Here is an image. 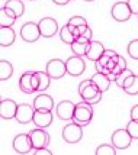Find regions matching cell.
Here are the masks:
<instances>
[{"instance_id": "obj_34", "label": "cell", "mask_w": 138, "mask_h": 155, "mask_svg": "<svg viewBox=\"0 0 138 155\" xmlns=\"http://www.w3.org/2000/svg\"><path fill=\"white\" fill-rule=\"evenodd\" d=\"M69 23L73 26H82V25H87V20L83 16H73V18H70Z\"/></svg>"}, {"instance_id": "obj_18", "label": "cell", "mask_w": 138, "mask_h": 155, "mask_svg": "<svg viewBox=\"0 0 138 155\" xmlns=\"http://www.w3.org/2000/svg\"><path fill=\"white\" fill-rule=\"evenodd\" d=\"M32 80H34V71L23 73V74L21 75V78H19V88H21V91H23L25 94H32V93H35Z\"/></svg>"}, {"instance_id": "obj_6", "label": "cell", "mask_w": 138, "mask_h": 155, "mask_svg": "<svg viewBox=\"0 0 138 155\" xmlns=\"http://www.w3.org/2000/svg\"><path fill=\"white\" fill-rule=\"evenodd\" d=\"M41 29L39 25L35 22H26L25 25H22L21 28V38L25 42H36L41 38Z\"/></svg>"}, {"instance_id": "obj_32", "label": "cell", "mask_w": 138, "mask_h": 155, "mask_svg": "<svg viewBox=\"0 0 138 155\" xmlns=\"http://www.w3.org/2000/svg\"><path fill=\"white\" fill-rule=\"evenodd\" d=\"M126 52H128V55L131 57L132 60H138V39H134L128 44Z\"/></svg>"}, {"instance_id": "obj_39", "label": "cell", "mask_w": 138, "mask_h": 155, "mask_svg": "<svg viewBox=\"0 0 138 155\" xmlns=\"http://www.w3.org/2000/svg\"><path fill=\"white\" fill-rule=\"evenodd\" d=\"M55 5H60V6H64V5H67L70 0H52Z\"/></svg>"}, {"instance_id": "obj_27", "label": "cell", "mask_w": 138, "mask_h": 155, "mask_svg": "<svg viewBox=\"0 0 138 155\" xmlns=\"http://www.w3.org/2000/svg\"><path fill=\"white\" fill-rule=\"evenodd\" d=\"M90 42H80V41H74L71 44V51L74 55H79V57H86V52H87V48H89Z\"/></svg>"}, {"instance_id": "obj_35", "label": "cell", "mask_w": 138, "mask_h": 155, "mask_svg": "<svg viewBox=\"0 0 138 155\" xmlns=\"http://www.w3.org/2000/svg\"><path fill=\"white\" fill-rule=\"evenodd\" d=\"M89 29V25H82V26H74V29H73V32H74V36H82L86 31Z\"/></svg>"}, {"instance_id": "obj_31", "label": "cell", "mask_w": 138, "mask_h": 155, "mask_svg": "<svg viewBox=\"0 0 138 155\" xmlns=\"http://www.w3.org/2000/svg\"><path fill=\"white\" fill-rule=\"evenodd\" d=\"M125 91V94L128 96H137L138 94V75L134 77V80L131 81V84L130 86H126L125 88H122Z\"/></svg>"}, {"instance_id": "obj_33", "label": "cell", "mask_w": 138, "mask_h": 155, "mask_svg": "<svg viewBox=\"0 0 138 155\" xmlns=\"http://www.w3.org/2000/svg\"><path fill=\"white\" fill-rule=\"evenodd\" d=\"M126 130L130 132L132 139H138V120L131 119V120L128 122V125H126Z\"/></svg>"}, {"instance_id": "obj_12", "label": "cell", "mask_w": 138, "mask_h": 155, "mask_svg": "<svg viewBox=\"0 0 138 155\" xmlns=\"http://www.w3.org/2000/svg\"><path fill=\"white\" fill-rule=\"evenodd\" d=\"M74 110H76V104L70 100H62L57 104L55 107V115L61 120H73L74 116Z\"/></svg>"}, {"instance_id": "obj_38", "label": "cell", "mask_w": 138, "mask_h": 155, "mask_svg": "<svg viewBox=\"0 0 138 155\" xmlns=\"http://www.w3.org/2000/svg\"><path fill=\"white\" fill-rule=\"evenodd\" d=\"M131 119L138 120V104H135V106L131 109Z\"/></svg>"}, {"instance_id": "obj_13", "label": "cell", "mask_w": 138, "mask_h": 155, "mask_svg": "<svg viewBox=\"0 0 138 155\" xmlns=\"http://www.w3.org/2000/svg\"><path fill=\"white\" fill-rule=\"evenodd\" d=\"M38 25H39L41 35L44 38H52L58 32V22L54 18H42L38 22Z\"/></svg>"}, {"instance_id": "obj_5", "label": "cell", "mask_w": 138, "mask_h": 155, "mask_svg": "<svg viewBox=\"0 0 138 155\" xmlns=\"http://www.w3.org/2000/svg\"><path fill=\"white\" fill-rule=\"evenodd\" d=\"M45 71L48 73V75L52 80H60L64 75L67 74V67H66V61L54 58V60L48 61Z\"/></svg>"}, {"instance_id": "obj_16", "label": "cell", "mask_w": 138, "mask_h": 155, "mask_svg": "<svg viewBox=\"0 0 138 155\" xmlns=\"http://www.w3.org/2000/svg\"><path fill=\"white\" fill-rule=\"evenodd\" d=\"M18 106L16 101L12 100V99H5L0 103V116L2 119L5 120H10V119H15L16 117V112H18Z\"/></svg>"}, {"instance_id": "obj_37", "label": "cell", "mask_w": 138, "mask_h": 155, "mask_svg": "<svg viewBox=\"0 0 138 155\" xmlns=\"http://www.w3.org/2000/svg\"><path fill=\"white\" fill-rule=\"evenodd\" d=\"M32 154L35 155H52V152L48 148H39V149H32Z\"/></svg>"}, {"instance_id": "obj_20", "label": "cell", "mask_w": 138, "mask_h": 155, "mask_svg": "<svg viewBox=\"0 0 138 155\" xmlns=\"http://www.w3.org/2000/svg\"><path fill=\"white\" fill-rule=\"evenodd\" d=\"M34 107L38 110H52L54 109V100L49 94H38L34 100Z\"/></svg>"}, {"instance_id": "obj_22", "label": "cell", "mask_w": 138, "mask_h": 155, "mask_svg": "<svg viewBox=\"0 0 138 155\" xmlns=\"http://www.w3.org/2000/svg\"><path fill=\"white\" fill-rule=\"evenodd\" d=\"M35 78H36V91L39 93H44L49 87V83L52 80L47 71H35Z\"/></svg>"}, {"instance_id": "obj_9", "label": "cell", "mask_w": 138, "mask_h": 155, "mask_svg": "<svg viewBox=\"0 0 138 155\" xmlns=\"http://www.w3.org/2000/svg\"><path fill=\"white\" fill-rule=\"evenodd\" d=\"M66 67H67V74L73 75V77H79L84 73L86 70V62L83 60V57H79V55H73L67 58L66 61Z\"/></svg>"}, {"instance_id": "obj_42", "label": "cell", "mask_w": 138, "mask_h": 155, "mask_svg": "<svg viewBox=\"0 0 138 155\" xmlns=\"http://www.w3.org/2000/svg\"><path fill=\"white\" fill-rule=\"evenodd\" d=\"M137 18H138V16H137Z\"/></svg>"}, {"instance_id": "obj_28", "label": "cell", "mask_w": 138, "mask_h": 155, "mask_svg": "<svg viewBox=\"0 0 138 155\" xmlns=\"http://www.w3.org/2000/svg\"><path fill=\"white\" fill-rule=\"evenodd\" d=\"M124 70H126V61H125V58L124 57H121L119 55V60H118V62H116V65H115V68L110 71V74H109V78L110 80H115V77L116 75H119Z\"/></svg>"}, {"instance_id": "obj_7", "label": "cell", "mask_w": 138, "mask_h": 155, "mask_svg": "<svg viewBox=\"0 0 138 155\" xmlns=\"http://www.w3.org/2000/svg\"><path fill=\"white\" fill-rule=\"evenodd\" d=\"M110 141H112V145L116 149H126L132 142V136L130 135V132L125 129H116L112 136H110Z\"/></svg>"}, {"instance_id": "obj_14", "label": "cell", "mask_w": 138, "mask_h": 155, "mask_svg": "<svg viewBox=\"0 0 138 155\" xmlns=\"http://www.w3.org/2000/svg\"><path fill=\"white\" fill-rule=\"evenodd\" d=\"M34 113H35V107L34 104H28V103H22L18 106V112H16V120L19 122L21 125H26L29 122L34 120Z\"/></svg>"}, {"instance_id": "obj_23", "label": "cell", "mask_w": 138, "mask_h": 155, "mask_svg": "<svg viewBox=\"0 0 138 155\" xmlns=\"http://www.w3.org/2000/svg\"><path fill=\"white\" fill-rule=\"evenodd\" d=\"M16 19L18 18L12 10H9L5 6L2 7V10H0V26H12V25H15Z\"/></svg>"}, {"instance_id": "obj_25", "label": "cell", "mask_w": 138, "mask_h": 155, "mask_svg": "<svg viewBox=\"0 0 138 155\" xmlns=\"http://www.w3.org/2000/svg\"><path fill=\"white\" fill-rule=\"evenodd\" d=\"M5 7H7L9 10H12L16 15V18L23 16V12H25V5L22 3L21 0H6Z\"/></svg>"}, {"instance_id": "obj_4", "label": "cell", "mask_w": 138, "mask_h": 155, "mask_svg": "<svg viewBox=\"0 0 138 155\" xmlns=\"http://www.w3.org/2000/svg\"><path fill=\"white\" fill-rule=\"evenodd\" d=\"M83 126L76 122H71L62 128V139L67 143H77L83 138Z\"/></svg>"}, {"instance_id": "obj_29", "label": "cell", "mask_w": 138, "mask_h": 155, "mask_svg": "<svg viewBox=\"0 0 138 155\" xmlns=\"http://www.w3.org/2000/svg\"><path fill=\"white\" fill-rule=\"evenodd\" d=\"M131 75H134V71H131V70H128V68H126V70H124V71H122V73H121L119 75H116L113 81L116 83L118 87L122 88V87H124V84H125V81L128 80Z\"/></svg>"}, {"instance_id": "obj_41", "label": "cell", "mask_w": 138, "mask_h": 155, "mask_svg": "<svg viewBox=\"0 0 138 155\" xmlns=\"http://www.w3.org/2000/svg\"><path fill=\"white\" fill-rule=\"evenodd\" d=\"M84 2H95V0H84Z\"/></svg>"}, {"instance_id": "obj_36", "label": "cell", "mask_w": 138, "mask_h": 155, "mask_svg": "<svg viewBox=\"0 0 138 155\" xmlns=\"http://www.w3.org/2000/svg\"><path fill=\"white\" fill-rule=\"evenodd\" d=\"M126 3H128L130 9H131L132 15H137L138 16V0H126Z\"/></svg>"}, {"instance_id": "obj_2", "label": "cell", "mask_w": 138, "mask_h": 155, "mask_svg": "<svg viewBox=\"0 0 138 155\" xmlns=\"http://www.w3.org/2000/svg\"><path fill=\"white\" fill-rule=\"evenodd\" d=\"M118 60H119V55L113 51V49H105L103 55L99 58L97 61H95V65H96V71L97 73H102V74L109 75L110 71L115 68Z\"/></svg>"}, {"instance_id": "obj_26", "label": "cell", "mask_w": 138, "mask_h": 155, "mask_svg": "<svg viewBox=\"0 0 138 155\" xmlns=\"http://www.w3.org/2000/svg\"><path fill=\"white\" fill-rule=\"evenodd\" d=\"M13 74V65L6 60H2L0 61V80L2 81H6L9 80Z\"/></svg>"}, {"instance_id": "obj_3", "label": "cell", "mask_w": 138, "mask_h": 155, "mask_svg": "<svg viewBox=\"0 0 138 155\" xmlns=\"http://www.w3.org/2000/svg\"><path fill=\"white\" fill-rule=\"evenodd\" d=\"M93 104H90L87 101L83 100L82 103L76 104V110H74V116H73V122H76L82 126L89 125L92 119H93Z\"/></svg>"}, {"instance_id": "obj_8", "label": "cell", "mask_w": 138, "mask_h": 155, "mask_svg": "<svg viewBox=\"0 0 138 155\" xmlns=\"http://www.w3.org/2000/svg\"><path fill=\"white\" fill-rule=\"evenodd\" d=\"M13 149L16 154H29L32 152V141H31V136L29 134H21V135H16L13 138Z\"/></svg>"}, {"instance_id": "obj_19", "label": "cell", "mask_w": 138, "mask_h": 155, "mask_svg": "<svg viewBox=\"0 0 138 155\" xmlns=\"http://www.w3.org/2000/svg\"><path fill=\"white\" fill-rule=\"evenodd\" d=\"M92 83L96 86L102 93H105V91H108L110 87V78H109V75H106V74H102V73H95V74L92 75Z\"/></svg>"}, {"instance_id": "obj_11", "label": "cell", "mask_w": 138, "mask_h": 155, "mask_svg": "<svg viewBox=\"0 0 138 155\" xmlns=\"http://www.w3.org/2000/svg\"><path fill=\"white\" fill-rule=\"evenodd\" d=\"M31 136V141H32V147L34 149H39V148H47L49 143V135L47 130H44L42 128H36L32 129L29 132Z\"/></svg>"}, {"instance_id": "obj_17", "label": "cell", "mask_w": 138, "mask_h": 155, "mask_svg": "<svg viewBox=\"0 0 138 155\" xmlns=\"http://www.w3.org/2000/svg\"><path fill=\"white\" fill-rule=\"evenodd\" d=\"M105 49L106 48L102 45V42H99V41H90L87 52H86V58L90 61H97L103 55Z\"/></svg>"}, {"instance_id": "obj_15", "label": "cell", "mask_w": 138, "mask_h": 155, "mask_svg": "<svg viewBox=\"0 0 138 155\" xmlns=\"http://www.w3.org/2000/svg\"><path fill=\"white\" fill-rule=\"evenodd\" d=\"M52 110H41V109H35V113H34V125L36 128H48L49 125L52 123Z\"/></svg>"}, {"instance_id": "obj_10", "label": "cell", "mask_w": 138, "mask_h": 155, "mask_svg": "<svg viewBox=\"0 0 138 155\" xmlns=\"http://www.w3.org/2000/svg\"><path fill=\"white\" fill-rule=\"evenodd\" d=\"M110 15L116 22H126L131 18L132 12L126 2H116L110 9Z\"/></svg>"}, {"instance_id": "obj_30", "label": "cell", "mask_w": 138, "mask_h": 155, "mask_svg": "<svg viewBox=\"0 0 138 155\" xmlns=\"http://www.w3.org/2000/svg\"><path fill=\"white\" fill-rule=\"evenodd\" d=\"M116 154V148L113 145H108V143H103L100 147H97L95 155H115Z\"/></svg>"}, {"instance_id": "obj_1", "label": "cell", "mask_w": 138, "mask_h": 155, "mask_svg": "<svg viewBox=\"0 0 138 155\" xmlns=\"http://www.w3.org/2000/svg\"><path fill=\"white\" fill-rule=\"evenodd\" d=\"M79 94L84 101H87L90 104H96L102 99V91L92 83V80H83L79 84Z\"/></svg>"}, {"instance_id": "obj_21", "label": "cell", "mask_w": 138, "mask_h": 155, "mask_svg": "<svg viewBox=\"0 0 138 155\" xmlns=\"http://www.w3.org/2000/svg\"><path fill=\"white\" fill-rule=\"evenodd\" d=\"M16 34L12 26H0V45L2 47H10L15 42Z\"/></svg>"}, {"instance_id": "obj_40", "label": "cell", "mask_w": 138, "mask_h": 155, "mask_svg": "<svg viewBox=\"0 0 138 155\" xmlns=\"http://www.w3.org/2000/svg\"><path fill=\"white\" fill-rule=\"evenodd\" d=\"M134 77H135V74H134V75H131V77H130L128 80L125 81V84H124V87H122V88H125V87H126V86H130V84H131V81L134 80Z\"/></svg>"}, {"instance_id": "obj_24", "label": "cell", "mask_w": 138, "mask_h": 155, "mask_svg": "<svg viewBox=\"0 0 138 155\" xmlns=\"http://www.w3.org/2000/svg\"><path fill=\"white\" fill-rule=\"evenodd\" d=\"M73 29H74V26H73V25H70V23L64 25V26L60 29V38H61V41L64 42V44L71 45V44L76 41V36H74Z\"/></svg>"}]
</instances>
